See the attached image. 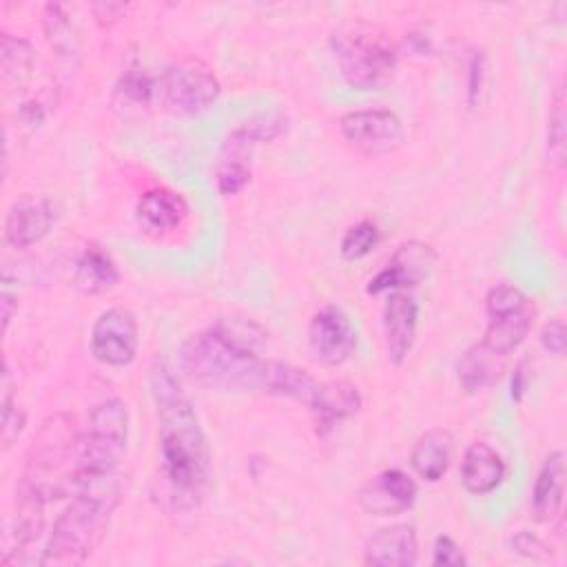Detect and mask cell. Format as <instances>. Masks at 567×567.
Instances as JSON below:
<instances>
[{
  "mask_svg": "<svg viewBox=\"0 0 567 567\" xmlns=\"http://www.w3.org/2000/svg\"><path fill=\"white\" fill-rule=\"evenodd\" d=\"M148 381L159 423L162 474L175 503L195 507L210 470V452L204 430L166 361H153Z\"/></svg>",
  "mask_w": 567,
  "mask_h": 567,
  "instance_id": "1",
  "label": "cell"
},
{
  "mask_svg": "<svg viewBox=\"0 0 567 567\" xmlns=\"http://www.w3.org/2000/svg\"><path fill=\"white\" fill-rule=\"evenodd\" d=\"M179 365L190 381L204 388L248 392L261 390L266 361L259 359L257 350L210 326L182 343Z\"/></svg>",
  "mask_w": 567,
  "mask_h": 567,
  "instance_id": "2",
  "label": "cell"
},
{
  "mask_svg": "<svg viewBox=\"0 0 567 567\" xmlns=\"http://www.w3.org/2000/svg\"><path fill=\"white\" fill-rule=\"evenodd\" d=\"M80 434L71 414H49L33 434L18 489L44 503L73 496Z\"/></svg>",
  "mask_w": 567,
  "mask_h": 567,
  "instance_id": "3",
  "label": "cell"
},
{
  "mask_svg": "<svg viewBox=\"0 0 567 567\" xmlns=\"http://www.w3.org/2000/svg\"><path fill=\"white\" fill-rule=\"evenodd\" d=\"M115 507L89 496H73L71 505L55 518L51 538L40 565L73 567L82 565L104 540Z\"/></svg>",
  "mask_w": 567,
  "mask_h": 567,
  "instance_id": "4",
  "label": "cell"
},
{
  "mask_svg": "<svg viewBox=\"0 0 567 567\" xmlns=\"http://www.w3.org/2000/svg\"><path fill=\"white\" fill-rule=\"evenodd\" d=\"M396 47L377 27H352L337 38V62L343 80L357 91L385 86L396 69Z\"/></svg>",
  "mask_w": 567,
  "mask_h": 567,
  "instance_id": "5",
  "label": "cell"
},
{
  "mask_svg": "<svg viewBox=\"0 0 567 567\" xmlns=\"http://www.w3.org/2000/svg\"><path fill=\"white\" fill-rule=\"evenodd\" d=\"M126 439H128L126 405L120 399L100 401L89 414L86 430L80 434L78 472L120 474L117 470L126 452Z\"/></svg>",
  "mask_w": 567,
  "mask_h": 567,
  "instance_id": "6",
  "label": "cell"
},
{
  "mask_svg": "<svg viewBox=\"0 0 567 567\" xmlns=\"http://www.w3.org/2000/svg\"><path fill=\"white\" fill-rule=\"evenodd\" d=\"M485 310L487 328L481 343L496 354L507 357L527 339L534 323V306L520 288L498 284L487 292Z\"/></svg>",
  "mask_w": 567,
  "mask_h": 567,
  "instance_id": "7",
  "label": "cell"
},
{
  "mask_svg": "<svg viewBox=\"0 0 567 567\" xmlns=\"http://www.w3.org/2000/svg\"><path fill=\"white\" fill-rule=\"evenodd\" d=\"M162 97L168 111L177 115H199L208 111L221 93L215 71L199 58L173 62L159 80Z\"/></svg>",
  "mask_w": 567,
  "mask_h": 567,
  "instance_id": "8",
  "label": "cell"
},
{
  "mask_svg": "<svg viewBox=\"0 0 567 567\" xmlns=\"http://www.w3.org/2000/svg\"><path fill=\"white\" fill-rule=\"evenodd\" d=\"M339 131L343 140L365 155H381L399 148L403 140V124L396 113L388 109L350 111L341 115Z\"/></svg>",
  "mask_w": 567,
  "mask_h": 567,
  "instance_id": "9",
  "label": "cell"
},
{
  "mask_svg": "<svg viewBox=\"0 0 567 567\" xmlns=\"http://www.w3.org/2000/svg\"><path fill=\"white\" fill-rule=\"evenodd\" d=\"M140 346L135 317L124 308L104 310L91 328V354L111 368L128 365Z\"/></svg>",
  "mask_w": 567,
  "mask_h": 567,
  "instance_id": "10",
  "label": "cell"
},
{
  "mask_svg": "<svg viewBox=\"0 0 567 567\" xmlns=\"http://www.w3.org/2000/svg\"><path fill=\"white\" fill-rule=\"evenodd\" d=\"M308 346L319 363L341 365L357 350V328L341 308L323 306L310 319Z\"/></svg>",
  "mask_w": 567,
  "mask_h": 567,
  "instance_id": "11",
  "label": "cell"
},
{
  "mask_svg": "<svg viewBox=\"0 0 567 567\" xmlns=\"http://www.w3.org/2000/svg\"><path fill=\"white\" fill-rule=\"evenodd\" d=\"M436 259L439 255L430 244L410 239L401 244L390 257V261L385 264V268L370 279L368 292L379 295L383 290L394 292V290L419 286L430 277Z\"/></svg>",
  "mask_w": 567,
  "mask_h": 567,
  "instance_id": "12",
  "label": "cell"
},
{
  "mask_svg": "<svg viewBox=\"0 0 567 567\" xmlns=\"http://www.w3.org/2000/svg\"><path fill=\"white\" fill-rule=\"evenodd\" d=\"M58 219V208L51 197L24 193L13 199L4 219V239L13 248H29L49 235Z\"/></svg>",
  "mask_w": 567,
  "mask_h": 567,
  "instance_id": "13",
  "label": "cell"
},
{
  "mask_svg": "<svg viewBox=\"0 0 567 567\" xmlns=\"http://www.w3.org/2000/svg\"><path fill=\"white\" fill-rule=\"evenodd\" d=\"M359 505L372 516H396L416 501V483L399 467L370 476L357 492Z\"/></svg>",
  "mask_w": 567,
  "mask_h": 567,
  "instance_id": "14",
  "label": "cell"
},
{
  "mask_svg": "<svg viewBox=\"0 0 567 567\" xmlns=\"http://www.w3.org/2000/svg\"><path fill=\"white\" fill-rule=\"evenodd\" d=\"M419 321V303L405 290H394L383 308V337L390 363L401 365L412 352Z\"/></svg>",
  "mask_w": 567,
  "mask_h": 567,
  "instance_id": "15",
  "label": "cell"
},
{
  "mask_svg": "<svg viewBox=\"0 0 567 567\" xmlns=\"http://www.w3.org/2000/svg\"><path fill=\"white\" fill-rule=\"evenodd\" d=\"M188 217L186 199L164 186L148 188L135 204V219L151 235H166Z\"/></svg>",
  "mask_w": 567,
  "mask_h": 567,
  "instance_id": "16",
  "label": "cell"
},
{
  "mask_svg": "<svg viewBox=\"0 0 567 567\" xmlns=\"http://www.w3.org/2000/svg\"><path fill=\"white\" fill-rule=\"evenodd\" d=\"M419 543L412 525H390L365 543L363 563L372 567H410L416 563Z\"/></svg>",
  "mask_w": 567,
  "mask_h": 567,
  "instance_id": "17",
  "label": "cell"
},
{
  "mask_svg": "<svg viewBox=\"0 0 567 567\" xmlns=\"http://www.w3.org/2000/svg\"><path fill=\"white\" fill-rule=\"evenodd\" d=\"M505 478L503 456L485 441L472 443L461 463V481L470 494H489Z\"/></svg>",
  "mask_w": 567,
  "mask_h": 567,
  "instance_id": "18",
  "label": "cell"
},
{
  "mask_svg": "<svg viewBox=\"0 0 567 567\" xmlns=\"http://www.w3.org/2000/svg\"><path fill=\"white\" fill-rule=\"evenodd\" d=\"M359 408H361V394L357 385L341 379L319 383V390L310 403L319 432L332 430L339 421L354 416Z\"/></svg>",
  "mask_w": 567,
  "mask_h": 567,
  "instance_id": "19",
  "label": "cell"
},
{
  "mask_svg": "<svg viewBox=\"0 0 567 567\" xmlns=\"http://www.w3.org/2000/svg\"><path fill=\"white\" fill-rule=\"evenodd\" d=\"M565 496V454L560 450L551 452L536 476L532 492V512L538 520L547 523L560 514Z\"/></svg>",
  "mask_w": 567,
  "mask_h": 567,
  "instance_id": "20",
  "label": "cell"
},
{
  "mask_svg": "<svg viewBox=\"0 0 567 567\" xmlns=\"http://www.w3.org/2000/svg\"><path fill=\"white\" fill-rule=\"evenodd\" d=\"M117 281H120V270L113 257L109 255V250H104L97 244H89L75 261L73 286L84 295H102L115 288Z\"/></svg>",
  "mask_w": 567,
  "mask_h": 567,
  "instance_id": "21",
  "label": "cell"
},
{
  "mask_svg": "<svg viewBox=\"0 0 567 567\" xmlns=\"http://www.w3.org/2000/svg\"><path fill=\"white\" fill-rule=\"evenodd\" d=\"M317 390H319V381L312 374H308L306 370L284 363V361L266 359L261 392L277 394V396H290L310 408Z\"/></svg>",
  "mask_w": 567,
  "mask_h": 567,
  "instance_id": "22",
  "label": "cell"
},
{
  "mask_svg": "<svg viewBox=\"0 0 567 567\" xmlns=\"http://www.w3.org/2000/svg\"><path fill=\"white\" fill-rule=\"evenodd\" d=\"M452 450L454 441L447 430H430L416 439L410 463L421 478L436 483L450 470Z\"/></svg>",
  "mask_w": 567,
  "mask_h": 567,
  "instance_id": "23",
  "label": "cell"
},
{
  "mask_svg": "<svg viewBox=\"0 0 567 567\" xmlns=\"http://www.w3.org/2000/svg\"><path fill=\"white\" fill-rule=\"evenodd\" d=\"M505 359L507 357L496 354L485 343L470 346L456 361V377L461 388L467 394L481 392L483 388H487L498 379V374L505 368Z\"/></svg>",
  "mask_w": 567,
  "mask_h": 567,
  "instance_id": "24",
  "label": "cell"
},
{
  "mask_svg": "<svg viewBox=\"0 0 567 567\" xmlns=\"http://www.w3.org/2000/svg\"><path fill=\"white\" fill-rule=\"evenodd\" d=\"M33 49L24 38H16L11 33L0 35V64L7 82L22 84L33 69Z\"/></svg>",
  "mask_w": 567,
  "mask_h": 567,
  "instance_id": "25",
  "label": "cell"
},
{
  "mask_svg": "<svg viewBox=\"0 0 567 567\" xmlns=\"http://www.w3.org/2000/svg\"><path fill=\"white\" fill-rule=\"evenodd\" d=\"M44 33L60 55L78 53V33L62 4L44 7Z\"/></svg>",
  "mask_w": 567,
  "mask_h": 567,
  "instance_id": "26",
  "label": "cell"
},
{
  "mask_svg": "<svg viewBox=\"0 0 567 567\" xmlns=\"http://www.w3.org/2000/svg\"><path fill=\"white\" fill-rule=\"evenodd\" d=\"M547 162L551 168H563L565 164V95L563 86L556 89L549 120H547Z\"/></svg>",
  "mask_w": 567,
  "mask_h": 567,
  "instance_id": "27",
  "label": "cell"
},
{
  "mask_svg": "<svg viewBox=\"0 0 567 567\" xmlns=\"http://www.w3.org/2000/svg\"><path fill=\"white\" fill-rule=\"evenodd\" d=\"M379 239H381L379 226L370 219H361V221H357L354 226H350L346 230V235L341 239V246H339L341 257L346 261H357V259L365 257L368 252H372L377 248Z\"/></svg>",
  "mask_w": 567,
  "mask_h": 567,
  "instance_id": "28",
  "label": "cell"
},
{
  "mask_svg": "<svg viewBox=\"0 0 567 567\" xmlns=\"http://www.w3.org/2000/svg\"><path fill=\"white\" fill-rule=\"evenodd\" d=\"M24 419L27 416H24L22 408L13 399L9 368L4 365V372H2V445L4 447H11L18 441V436L24 427Z\"/></svg>",
  "mask_w": 567,
  "mask_h": 567,
  "instance_id": "29",
  "label": "cell"
},
{
  "mask_svg": "<svg viewBox=\"0 0 567 567\" xmlns=\"http://www.w3.org/2000/svg\"><path fill=\"white\" fill-rule=\"evenodd\" d=\"M115 93L128 102V104H135V106H142V104H148L153 93H155V82L153 78L144 71V69H128L117 86H115Z\"/></svg>",
  "mask_w": 567,
  "mask_h": 567,
  "instance_id": "30",
  "label": "cell"
},
{
  "mask_svg": "<svg viewBox=\"0 0 567 567\" xmlns=\"http://www.w3.org/2000/svg\"><path fill=\"white\" fill-rule=\"evenodd\" d=\"M279 133H281V120L272 117V115H266V117H259V120H252V122H246L244 126H239L230 135L228 146L230 148H244V146L255 144V142H268V140L277 137Z\"/></svg>",
  "mask_w": 567,
  "mask_h": 567,
  "instance_id": "31",
  "label": "cell"
},
{
  "mask_svg": "<svg viewBox=\"0 0 567 567\" xmlns=\"http://www.w3.org/2000/svg\"><path fill=\"white\" fill-rule=\"evenodd\" d=\"M250 182V168L241 159H224L217 168V190L235 195Z\"/></svg>",
  "mask_w": 567,
  "mask_h": 567,
  "instance_id": "32",
  "label": "cell"
},
{
  "mask_svg": "<svg viewBox=\"0 0 567 567\" xmlns=\"http://www.w3.org/2000/svg\"><path fill=\"white\" fill-rule=\"evenodd\" d=\"M540 343L547 352L551 354H563L565 352V343H567V330H565V321L563 319H551L543 326L540 330Z\"/></svg>",
  "mask_w": 567,
  "mask_h": 567,
  "instance_id": "33",
  "label": "cell"
},
{
  "mask_svg": "<svg viewBox=\"0 0 567 567\" xmlns=\"http://www.w3.org/2000/svg\"><path fill=\"white\" fill-rule=\"evenodd\" d=\"M432 565H465V556L450 536H439L432 547Z\"/></svg>",
  "mask_w": 567,
  "mask_h": 567,
  "instance_id": "34",
  "label": "cell"
},
{
  "mask_svg": "<svg viewBox=\"0 0 567 567\" xmlns=\"http://www.w3.org/2000/svg\"><path fill=\"white\" fill-rule=\"evenodd\" d=\"M483 75H485V55L483 53H476L472 58V64H470V104L476 102L478 93H481V86H483Z\"/></svg>",
  "mask_w": 567,
  "mask_h": 567,
  "instance_id": "35",
  "label": "cell"
},
{
  "mask_svg": "<svg viewBox=\"0 0 567 567\" xmlns=\"http://www.w3.org/2000/svg\"><path fill=\"white\" fill-rule=\"evenodd\" d=\"M0 306H2V332H7L11 319H13V312L18 308V295H13L7 284L2 288V295H0Z\"/></svg>",
  "mask_w": 567,
  "mask_h": 567,
  "instance_id": "36",
  "label": "cell"
}]
</instances>
